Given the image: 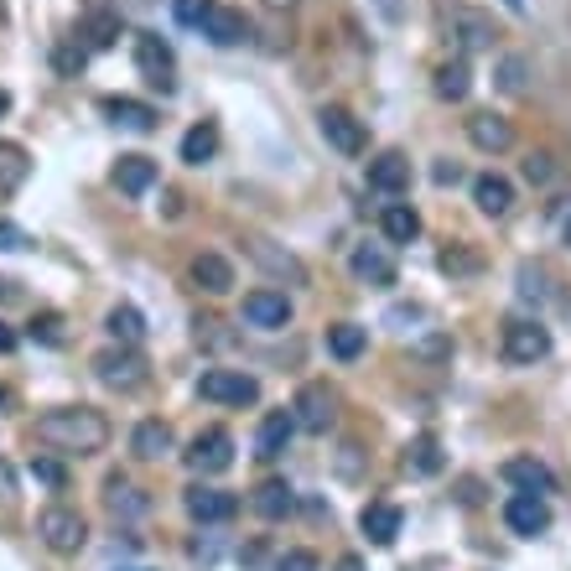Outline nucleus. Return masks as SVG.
<instances>
[{"label":"nucleus","instance_id":"6","mask_svg":"<svg viewBox=\"0 0 571 571\" xmlns=\"http://www.w3.org/2000/svg\"><path fill=\"white\" fill-rule=\"evenodd\" d=\"M198 395L214 405H255L261 401V384H255V375H239V369H208L198 380Z\"/></svg>","mask_w":571,"mask_h":571},{"label":"nucleus","instance_id":"33","mask_svg":"<svg viewBox=\"0 0 571 571\" xmlns=\"http://www.w3.org/2000/svg\"><path fill=\"white\" fill-rule=\"evenodd\" d=\"M405 468H410V473L416 478H431V473H442V442H436V436H416V442H410V447H405Z\"/></svg>","mask_w":571,"mask_h":571},{"label":"nucleus","instance_id":"3","mask_svg":"<svg viewBox=\"0 0 571 571\" xmlns=\"http://www.w3.org/2000/svg\"><path fill=\"white\" fill-rule=\"evenodd\" d=\"M37 535H42V546H48L52 556H78V550L89 546V524H84V515L68 509V504H48V509L37 515Z\"/></svg>","mask_w":571,"mask_h":571},{"label":"nucleus","instance_id":"37","mask_svg":"<svg viewBox=\"0 0 571 571\" xmlns=\"http://www.w3.org/2000/svg\"><path fill=\"white\" fill-rule=\"evenodd\" d=\"M524 73H530L524 58H504L499 63V89L504 94H524Z\"/></svg>","mask_w":571,"mask_h":571},{"label":"nucleus","instance_id":"51","mask_svg":"<svg viewBox=\"0 0 571 571\" xmlns=\"http://www.w3.org/2000/svg\"><path fill=\"white\" fill-rule=\"evenodd\" d=\"M0 410H11V390H0Z\"/></svg>","mask_w":571,"mask_h":571},{"label":"nucleus","instance_id":"2","mask_svg":"<svg viewBox=\"0 0 571 571\" xmlns=\"http://www.w3.org/2000/svg\"><path fill=\"white\" fill-rule=\"evenodd\" d=\"M442 31H447V42L457 48V58H468V52H488L494 48V22L478 11V5H462V0H442Z\"/></svg>","mask_w":571,"mask_h":571},{"label":"nucleus","instance_id":"1","mask_svg":"<svg viewBox=\"0 0 571 571\" xmlns=\"http://www.w3.org/2000/svg\"><path fill=\"white\" fill-rule=\"evenodd\" d=\"M37 442H48L68 457H94L110 442V421L94 405H58L48 416H37Z\"/></svg>","mask_w":571,"mask_h":571},{"label":"nucleus","instance_id":"16","mask_svg":"<svg viewBox=\"0 0 571 571\" xmlns=\"http://www.w3.org/2000/svg\"><path fill=\"white\" fill-rule=\"evenodd\" d=\"M348 265H354V276L364 286H395V255L384 244H358Z\"/></svg>","mask_w":571,"mask_h":571},{"label":"nucleus","instance_id":"25","mask_svg":"<svg viewBox=\"0 0 571 571\" xmlns=\"http://www.w3.org/2000/svg\"><path fill=\"white\" fill-rule=\"evenodd\" d=\"M203 37H208V42H218V48H239V42L250 37V26H244V16H239V11H229V5H214V16L203 22Z\"/></svg>","mask_w":571,"mask_h":571},{"label":"nucleus","instance_id":"21","mask_svg":"<svg viewBox=\"0 0 571 571\" xmlns=\"http://www.w3.org/2000/svg\"><path fill=\"white\" fill-rule=\"evenodd\" d=\"M358 524H364V535H369L375 546H395V535H401L405 515L395 509V504H364V515H358Z\"/></svg>","mask_w":571,"mask_h":571},{"label":"nucleus","instance_id":"41","mask_svg":"<svg viewBox=\"0 0 571 571\" xmlns=\"http://www.w3.org/2000/svg\"><path fill=\"white\" fill-rule=\"evenodd\" d=\"M550 156L546 151H535V156H524V182H550Z\"/></svg>","mask_w":571,"mask_h":571},{"label":"nucleus","instance_id":"14","mask_svg":"<svg viewBox=\"0 0 571 571\" xmlns=\"http://www.w3.org/2000/svg\"><path fill=\"white\" fill-rule=\"evenodd\" d=\"M182 504H188V515L198 524H224V520H234V494H224V488H203V483H198V488H188V494H182Z\"/></svg>","mask_w":571,"mask_h":571},{"label":"nucleus","instance_id":"28","mask_svg":"<svg viewBox=\"0 0 571 571\" xmlns=\"http://www.w3.org/2000/svg\"><path fill=\"white\" fill-rule=\"evenodd\" d=\"M99 110L115 119V125H125V130H156V110L141 104V99H104Z\"/></svg>","mask_w":571,"mask_h":571},{"label":"nucleus","instance_id":"52","mask_svg":"<svg viewBox=\"0 0 571 571\" xmlns=\"http://www.w3.org/2000/svg\"><path fill=\"white\" fill-rule=\"evenodd\" d=\"M5 110H11V99H5V94H0V115H5Z\"/></svg>","mask_w":571,"mask_h":571},{"label":"nucleus","instance_id":"15","mask_svg":"<svg viewBox=\"0 0 571 571\" xmlns=\"http://www.w3.org/2000/svg\"><path fill=\"white\" fill-rule=\"evenodd\" d=\"M468 141H473L478 151H488V156H499V151L515 145V125L504 115H494V110H483V115L468 119Z\"/></svg>","mask_w":571,"mask_h":571},{"label":"nucleus","instance_id":"36","mask_svg":"<svg viewBox=\"0 0 571 571\" xmlns=\"http://www.w3.org/2000/svg\"><path fill=\"white\" fill-rule=\"evenodd\" d=\"M172 16L182 26H203L214 16V0H172Z\"/></svg>","mask_w":571,"mask_h":571},{"label":"nucleus","instance_id":"30","mask_svg":"<svg viewBox=\"0 0 571 571\" xmlns=\"http://www.w3.org/2000/svg\"><path fill=\"white\" fill-rule=\"evenodd\" d=\"M214 151H218V125H214V119L192 125L188 136H182V162H188V167H203V162H214Z\"/></svg>","mask_w":571,"mask_h":571},{"label":"nucleus","instance_id":"10","mask_svg":"<svg viewBox=\"0 0 571 571\" xmlns=\"http://www.w3.org/2000/svg\"><path fill=\"white\" fill-rule=\"evenodd\" d=\"M244 250H250V261L261 265L265 276H276V281H291V286H307V265L296 261L291 250L270 244V239H244Z\"/></svg>","mask_w":571,"mask_h":571},{"label":"nucleus","instance_id":"17","mask_svg":"<svg viewBox=\"0 0 571 571\" xmlns=\"http://www.w3.org/2000/svg\"><path fill=\"white\" fill-rule=\"evenodd\" d=\"M115 188L125 192V198H145V192L156 188V162H151V156H119Z\"/></svg>","mask_w":571,"mask_h":571},{"label":"nucleus","instance_id":"35","mask_svg":"<svg viewBox=\"0 0 571 571\" xmlns=\"http://www.w3.org/2000/svg\"><path fill=\"white\" fill-rule=\"evenodd\" d=\"M104 328H110V338H115V343H125V348H136V343L145 338V317H141L136 307H115V312H110V322H104Z\"/></svg>","mask_w":571,"mask_h":571},{"label":"nucleus","instance_id":"39","mask_svg":"<svg viewBox=\"0 0 571 571\" xmlns=\"http://www.w3.org/2000/svg\"><path fill=\"white\" fill-rule=\"evenodd\" d=\"M0 167H5V188H16L26 177V156L16 151V145H0Z\"/></svg>","mask_w":571,"mask_h":571},{"label":"nucleus","instance_id":"44","mask_svg":"<svg viewBox=\"0 0 571 571\" xmlns=\"http://www.w3.org/2000/svg\"><path fill=\"white\" fill-rule=\"evenodd\" d=\"M31 473L42 478V483H52V488H63V468H58V462H42V457H37V462H31Z\"/></svg>","mask_w":571,"mask_h":571},{"label":"nucleus","instance_id":"49","mask_svg":"<svg viewBox=\"0 0 571 571\" xmlns=\"http://www.w3.org/2000/svg\"><path fill=\"white\" fill-rule=\"evenodd\" d=\"M265 5H270V11H291L296 0H265Z\"/></svg>","mask_w":571,"mask_h":571},{"label":"nucleus","instance_id":"9","mask_svg":"<svg viewBox=\"0 0 571 571\" xmlns=\"http://www.w3.org/2000/svg\"><path fill=\"white\" fill-rule=\"evenodd\" d=\"M94 375L110 384V390H141L145 384V358L136 354V348L119 343V348H104V354L94 358Z\"/></svg>","mask_w":571,"mask_h":571},{"label":"nucleus","instance_id":"29","mask_svg":"<svg viewBox=\"0 0 571 571\" xmlns=\"http://www.w3.org/2000/svg\"><path fill=\"white\" fill-rule=\"evenodd\" d=\"M504 478H509L520 494H550V473L535 457H509V462H504Z\"/></svg>","mask_w":571,"mask_h":571},{"label":"nucleus","instance_id":"26","mask_svg":"<svg viewBox=\"0 0 571 571\" xmlns=\"http://www.w3.org/2000/svg\"><path fill=\"white\" fill-rule=\"evenodd\" d=\"M84 37H89V48H110L119 37V11H110L104 0H89V11H84Z\"/></svg>","mask_w":571,"mask_h":571},{"label":"nucleus","instance_id":"31","mask_svg":"<svg viewBox=\"0 0 571 571\" xmlns=\"http://www.w3.org/2000/svg\"><path fill=\"white\" fill-rule=\"evenodd\" d=\"M380 229H384L390 244H410V239L421 234V214H416V208H405V203H390V208L380 214Z\"/></svg>","mask_w":571,"mask_h":571},{"label":"nucleus","instance_id":"23","mask_svg":"<svg viewBox=\"0 0 571 571\" xmlns=\"http://www.w3.org/2000/svg\"><path fill=\"white\" fill-rule=\"evenodd\" d=\"M172 427L167 421H141V427L130 431V453L145 457V462H162V457H172Z\"/></svg>","mask_w":571,"mask_h":571},{"label":"nucleus","instance_id":"53","mask_svg":"<svg viewBox=\"0 0 571 571\" xmlns=\"http://www.w3.org/2000/svg\"><path fill=\"white\" fill-rule=\"evenodd\" d=\"M567 244H571V224H567Z\"/></svg>","mask_w":571,"mask_h":571},{"label":"nucleus","instance_id":"24","mask_svg":"<svg viewBox=\"0 0 571 571\" xmlns=\"http://www.w3.org/2000/svg\"><path fill=\"white\" fill-rule=\"evenodd\" d=\"M104 504H110L115 520H141L145 509H151V499H145L136 483H125V478H110V483H104Z\"/></svg>","mask_w":571,"mask_h":571},{"label":"nucleus","instance_id":"42","mask_svg":"<svg viewBox=\"0 0 571 571\" xmlns=\"http://www.w3.org/2000/svg\"><path fill=\"white\" fill-rule=\"evenodd\" d=\"M31 338H42V343H63V317H37V322H31Z\"/></svg>","mask_w":571,"mask_h":571},{"label":"nucleus","instance_id":"19","mask_svg":"<svg viewBox=\"0 0 571 571\" xmlns=\"http://www.w3.org/2000/svg\"><path fill=\"white\" fill-rule=\"evenodd\" d=\"M369 188L390 192V198H395V192H405V188H410V162H405L401 151H384V156H375V162H369Z\"/></svg>","mask_w":571,"mask_h":571},{"label":"nucleus","instance_id":"50","mask_svg":"<svg viewBox=\"0 0 571 571\" xmlns=\"http://www.w3.org/2000/svg\"><path fill=\"white\" fill-rule=\"evenodd\" d=\"M504 5H509V11H515V16H524V0H504Z\"/></svg>","mask_w":571,"mask_h":571},{"label":"nucleus","instance_id":"27","mask_svg":"<svg viewBox=\"0 0 571 571\" xmlns=\"http://www.w3.org/2000/svg\"><path fill=\"white\" fill-rule=\"evenodd\" d=\"M192 281L203 286L208 296H224V291L234 286V265L224 261V255H198V261H192Z\"/></svg>","mask_w":571,"mask_h":571},{"label":"nucleus","instance_id":"5","mask_svg":"<svg viewBox=\"0 0 571 571\" xmlns=\"http://www.w3.org/2000/svg\"><path fill=\"white\" fill-rule=\"evenodd\" d=\"M136 68H141V78L151 89H162V94L177 89V58H172V48L156 31H136Z\"/></svg>","mask_w":571,"mask_h":571},{"label":"nucleus","instance_id":"8","mask_svg":"<svg viewBox=\"0 0 571 571\" xmlns=\"http://www.w3.org/2000/svg\"><path fill=\"white\" fill-rule=\"evenodd\" d=\"M546 354H550V333L541 322H530V317L504 322V358L509 364H541Z\"/></svg>","mask_w":571,"mask_h":571},{"label":"nucleus","instance_id":"40","mask_svg":"<svg viewBox=\"0 0 571 571\" xmlns=\"http://www.w3.org/2000/svg\"><path fill=\"white\" fill-rule=\"evenodd\" d=\"M26 244H31V234H26L22 224L0 218V250H5V255H16V250H26Z\"/></svg>","mask_w":571,"mask_h":571},{"label":"nucleus","instance_id":"43","mask_svg":"<svg viewBox=\"0 0 571 571\" xmlns=\"http://www.w3.org/2000/svg\"><path fill=\"white\" fill-rule=\"evenodd\" d=\"M276 571H317V556L312 550H286L281 561H276Z\"/></svg>","mask_w":571,"mask_h":571},{"label":"nucleus","instance_id":"4","mask_svg":"<svg viewBox=\"0 0 571 571\" xmlns=\"http://www.w3.org/2000/svg\"><path fill=\"white\" fill-rule=\"evenodd\" d=\"M291 416H296V431H312V436H322V431L338 421V395L328 390L322 380H312L296 390V401H291Z\"/></svg>","mask_w":571,"mask_h":571},{"label":"nucleus","instance_id":"32","mask_svg":"<svg viewBox=\"0 0 571 571\" xmlns=\"http://www.w3.org/2000/svg\"><path fill=\"white\" fill-rule=\"evenodd\" d=\"M364 348H369V328H358V322H338V328H328V354L333 358L354 364Z\"/></svg>","mask_w":571,"mask_h":571},{"label":"nucleus","instance_id":"48","mask_svg":"<svg viewBox=\"0 0 571 571\" xmlns=\"http://www.w3.org/2000/svg\"><path fill=\"white\" fill-rule=\"evenodd\" d=\"M333 571H364V561H358V556H343V561H338Z\"/></svg>","mask_w":571,"mask_h":571},{"label":"nucleus","instance_id":"13","mask_svg":"<svg viewBox=\"0 0 571 571\" xmlns=\"http://www.w3.org/2000/svg\"><path fill=\"white\" fill-rule=\"evenodd\" d=\"M244 322H250V328H265V333L286 328V322H291L286 291H250V296H244Z\"/></svg>","mask_w":571,"mask_h":571},{"label":"nucleus","instance_id":"47","mask_svg":"<svg viewBox=\"0 0 571 571\" xmlns=\"http://www.w3.org/2000/svg\"><path fill=\"white\" fill-rule=\"evenodd\" d=\"M11 348H16V333H11V328L0 322V354H11Z\"/></svg>","mask_w":571,"mask_h":571},{"label":"nucleus","instance_id":"11","mask_svg":"<svg viewBox=\"0 0 571 571\" xmlns=\"http://www.w3.org/2000/svg\"><path fill=\"white\" fill-rule=\"evenodd\" d=\"M504 524L515 530V535H546L550 530V504L541 494H515V499L504 504Z\"/></svg>","mask_w":571,"mask_h":571},{"label":"nucleus","instance_id":"7","mask_svg":"<svg viewBox=\"0 0 571 571\" xmlns=\"http://www.w3.org/2000/svg\"><path fill=\"white\" fill-rule=\"evenodd\" d=\"M182 457H188L192 473H203V478L224 473V468L234 462V436H229L224 427H208V431H198V436H192V447Z\"/></svg>","mask_w":571,"mask_h":571},{"label":"nucleus","instance_id":"12","mask_svg":"<svg viewBox=\"0 0 571 571\" xmlns=\"http://www.w3.org/2000/svg\"><path fill=\"white\" fill-rule=\"evenodd\" d=\"M317 125H322V136H328L333 151H343V156H358V151H364V125H358L343 104H328V110L317 115Z\"/></svg>","mask_w":571,"mask_h":571},{"label":"nucleus","instance_id":"20","mask_svg":"<svg viewBox=\"0 0 571 571\" xmlns=\"http://www.w3.org/2000/svg\"><path fill=\"white\" fill-rule=\"evenodd\" d=\"M473 203L488 218H504L509 208H515V188H509V177H499V172H483V177L473 182Z\"/></svg>","mask_w":571,"mask_h":571},{"label":"nucleus","instance_id":"22","mask_svg":"<svg viewBox=\"0 0 571 571\" xmlns=\"http://www.w3.org/2000/svg\"><path fill=\"white\" fill-rule=\"evenodd\" d=\"M250 504H255V515H261V520H286V515L296 509V494H291V483H286V478H265L261 488L250 494Z\"/></svg>","mask_w":571,"mask_h":571},{"label":"nucleus","instance_id":"46","mask_svg":"<svg viewBox=\"0 0 571 571\" xmlns=\"http://www.w3.org/2000/svg\"><path fill=\"white\" fill-rule=\"evenodd\" d=\"M431 177H436V182H442V188H453L457 177H462V167H457V162H453V167H447V162H442V167L431 172Z\"/></svg>","mask_w":571,"mask_h":571},{"label":"nucleus","instance_id":"45","mask_svg":"<svg viewBox=\"0 0 571 571\" xmlns=\"http://www.w3.org/2000/svg\"><path fill=\"white\" fill-rule=\"evenodd\" d=\"M58 68H63V73L84 68V48H63V52H58Z\"/></svg>","mask_w":571,"mask_h":571},{"label":"nucleus","instance_id":"18","mask_svg":"<svg viewBox=\"0 0 571 571\" xmlns=\"http://www.w3.org/2000/svg\"><path fill=\"white\" fill-rule=\"evenodd\" d=\"M291 431H296V416L291 410H270L261 421V431H255V457H281L286 453V442H291Z\"/></svg>","mask_w":571,"mask_h":571},{"label":"nucleus","instance_id":"38","mask_svg":"<svg viewBox=\"0 0 571 571\" xmlns=\"http://www.w3.org/2000/svg\"><path fill=\"white\" fill-rule=\"evenodd\" d=\"M436 265H442L447 276H473L478 255H473V250H457V244H453V250H442V261H436Z\"/></svg>","mask_w":571,"mask_h":571},{"label":"nucleus","instance_id":"34","mask_svg":"<svg viewBox=\"0 0 571 571\" xmlns=\"http://www.w3.org/2000/svg\"><path fill=\"white\" fill-rule=\"evenodd\" d=\"M468 89H473L468 58H453V63H442V68H436V94H442V99H468Z\"/></svg>","mask_w":571,"mask_h":571}]
</instances>
